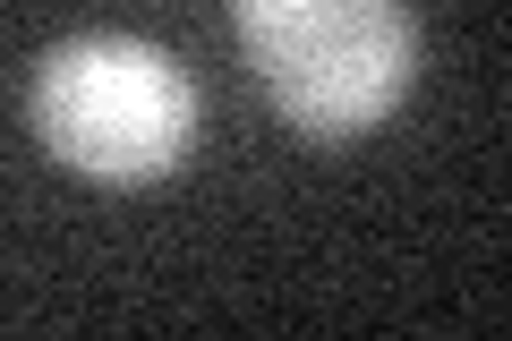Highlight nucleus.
Returning <instances> with one entry per match:
<instances>
[{
    "label": "nucleus",
    "mask_w": 512,
    "mask_h": 341,
    "mask_svg": "<svg viewBox=\"0 0 512 341\" xmlns=\"http://www.w3.org/2000/svg\"><path fill=\"white\" fill-rule=\"evenodd\" d=\"M256 86L299 137H359L410 94L419 26L402 0H231Z\"/></svg>",
    "instance_id": "f257e3e1"
},
{
    "label": "nucleus",
    "mask_w": 512,
    "mask_h": 341,
    "mask_svg": "<svg viewBox=\"0 0 512 341\" xmlns=\"http://www.w3.org/2000/svg\"><path fill=\"white\" fill-rule=\"evenodd\" d=\"M35 128L86 180H163L197 137V94L163 43L137 35H77L35 77Z\"/></svg>",
    "instance_id": "f03ea898"
}]
</instances>
